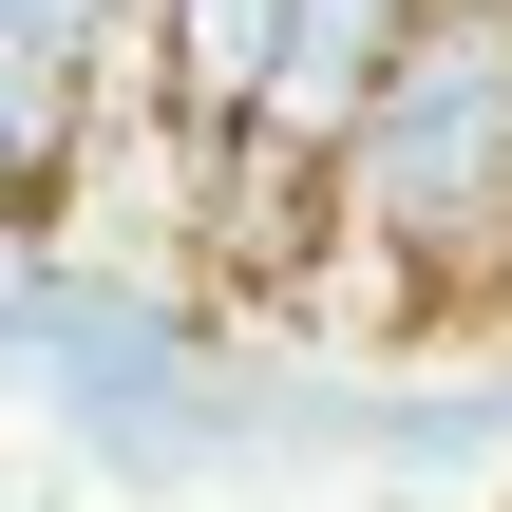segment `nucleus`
<instances>
[{
    "label": "nucleus",
    "instance_id": "f03ea898",
    "mask_svg": "<svg viewBox=\"0 0 512 512\" xmlns=\"http://www.w3.org/2000/svg\"><path fill=\"white\" fill-rule=\"evenodd\" d=\"M285 19H304V0H171V133H190V152H247V133H266Z\"/></svg>",
    "mask_w": 512,
    "mask_h": 512
},
{
    "label": "nucleus",
    "instance_id": "7ed1b4c3",
    "mask_svg": "<svg viewBox=\"0 0 512 512\" xmlns=\"http://www.w3.org/2000/svg\"><path fill=\"white\" fill-rule=\"evenodd\" d=\"M494 323H512V285H494Z\"/></svg>",
    "mask_w": 512,
    "mask_h": 512
},
{
    "label": "nucleus",
    "instance_id": "f257e3e1",
    "mask_svg": "<svg viewBox=\"0 0 512 512\" xmlns=\"http://www.w3.org/2000/svg\"><path fill=\"white\" fill-rule=\"evenodd\" d=\"M323 285H380L437 323L512 285V0H437L361 152L323 171Z\"/></svg>",
    "mask_w": 512,
    "mask_h": 512
}]
</instances>
